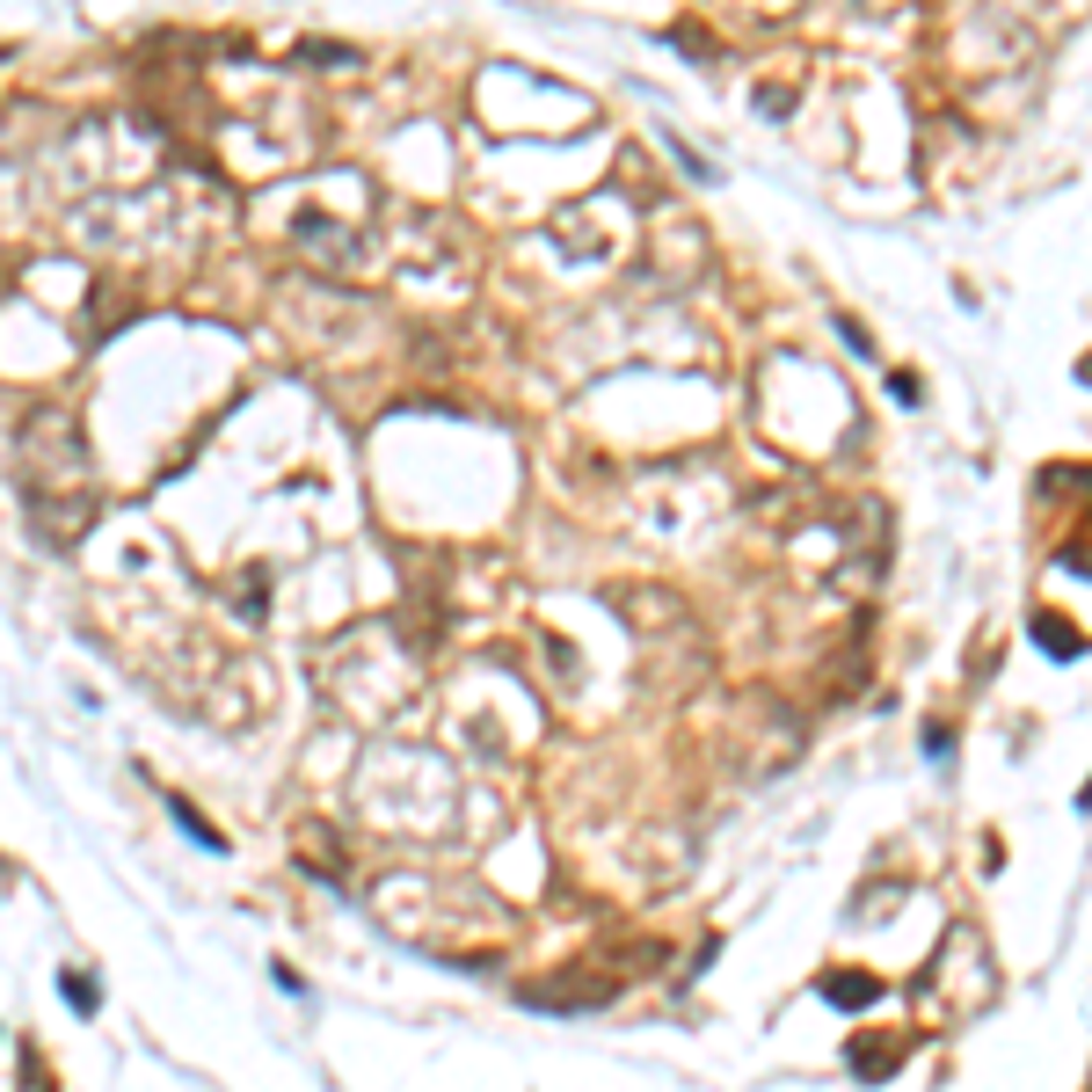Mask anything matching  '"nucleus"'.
<instances>
[{
	"label": "nucleus",
	"instance_id": "obj_4",
	"mask_svg": "<svg viewBox=\"0 0 1092 1092\" xmlns=\"http://www.w3.org/2000/svg\"><path fill=\"white\" fill-rule=\"evenodd\" d=\"M168 808H175V824H182V831H190V838H197L204 852H226V838H219V831H211V824H204V815H197L190 801H182V794H168Z\"/></svg>",
	"mask_w": 1092,
	"mask_h": 1092
},
{
	"label": "nucleus",
	"instance_id": "obj_6",
	"mask_svg": "<svg viewBox=\"0 0 1092 1092\" xmlns=\"http://www.w3.org/2000/svg\"><path fill=\"white\" fill-rule=\"evenodd\" d=\"M889 393H896V401L910 408V401H918V379H910V372H889Z\"/></svg>",
	"mask_w": 1092,
	"mask_h": 1092
},
{
	"label": "nucleus",
	"instance_id": "obj_2",
	"mask_svg": "<svg viewBox=\"0 0 1092 1092\" xmlns=\"http://www.w3.org/2000/svg\"><path fill=\"white\" fill-rule=\"evenodd\" d=\"M845 1056H852V1071L867 1078V1085H882V1078L896 1071V1056H903V1041H896V1034H867V1041H852Z\"/></svg>",
	"mask_w": 1092,
	"mask_h": 1092
},
{
	"label": "nucleus",
	"instance_id": "obj_1",
	"mask_svg": "<svg viewBox=\"0 0 1092 1092\" xmlns=\"http://www.w3.org/2000/svg\"><path fill=\"white\" fill-rule=\"evenodd\" d=\"M815 990H824V1006H838V1013H867L874 997H882V983H874L867 969H831Z\"/></svg>",
	"mask_w": 1092,
	"mask_h": 1092
},
{
	"label": "nucleus",
	"instance_id": "obj_3",
	"mask_svg": "<svg viewBox=\"0 0 1092 1092\" xmlns=\"http://www.w3.org/2000/svg\"><path fill=\"white\" fill-rule=\"evenodd\" d=\"M1034 642H1049V656H1056V663H1071V656L1085 649V633H1071L1064 619H1049V612H1041V619H1034Z\"/></svg>",
	"mask_w": 1092,
	"mask_h": 1092
},
{
	"label": "nucleus",
	"instance_id": "obj_5",
	"mask_svg": "<svg viewBox=\"0 0 1092 1092\" xmlns=\"http://www.w3.org/2000/svg\"><path fill=\"white\" fill-rule=\"evenodd\" d=\"M59 990H66V1006H73V1013H96V1006H103L96 976H80V969H66V976H59Z\"/></svg>",
	"mask_w": 1092,
	"mask_h": 1092
},
{
	"label": "nucleus",
	"instance_id": "obj_7",
	"mask_svg": "<svg viewBox=\"0 0 1092 1092\" xmlns=\"http://www.w3.org/2000/svg\"><path fill=\"white\" fill-rule=\"evenodd\" d=\"M1078 808H1092V780H1085V787H1078Z\"/></svg>",
	"mask_w": 1092,
	"mask_h": 1092
}]
</instances>
